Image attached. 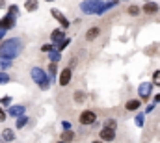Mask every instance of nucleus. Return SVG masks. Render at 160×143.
Here are the masks:
<instances>
[{
    "instance_id": "1",
    "label": "nucleus",
    "mask_w": 160,
    "mask_h": 143,
    "mask_svg": "<svg viewBox=\"0 0 160 143\" xmlns=\"http://www.w3.org/2000/svg\"><path fill=\"white\" fill-rule=\"evenodd\" d=\"M22 48H24V43L19 37H9V39H6V41L0 43V58L13 62L22 52Z\"/></svg>"
},
{
    "instance_id": "2",
    "label": "nucleus",
    "mask_w": 160,
    "mask_h": 143,
    "mask_svg": "<svg viewBox=\"0 0 160 143\" xmlns=\"http://www.w3.org/2000/svg\"><path fill=\"white\" fill-rule=\"evenodd\" d=\"M80 11L86 15H102L104 13V2L102 0H84L80 4Z\"/></svg>"
},
{
    "instance_id": "3",
    "label": "nucleus",
    "mask_w": 160,
    "mask_h": 143,
    "mask_svg": "<svg viewBox=\"0 0 160 143\" xmlns=\"http://www.w3.org/2000/svg\"><path fill=\"white\" fill-rule=\"evenodd\" d=\"M30 78H32V82H36V84L39 86L43 91L50 87V78H48L47 71L41 69V67H32V69H30Z\"/></svg>"
},
{
    "instance_id": "4",
    "label": "nucleus",
    "mask_w": 160,
    "mask_h": 143,
    "mask_svg": "<svg viewBox=\"0 0 160 143\" xmlns=\"http://www.w3.org/2000/svg\"><path fill=\"white\" fill-rule=\"evenodd\" d=\"M78 123L82 126H91V125H95V123H97V113H95L93 110H84V111H80Z\"/></svg>"
},
{
    "instance_id": "5",
    "label": "nucleus",
    "mask_w": 160,
    "mask_h": 143,
    "mask_svg": "<svg viewBox=\"0 0 160 143\" xmlns=\"http://www.w3.org/2000/svg\"><path fill=\"white\" fill-rule=\"evenodd\" d=\"M153 84L151 82H142L140 86H138V99L140 101H147L149 97H151V91H153Z\"/></svg>"
},
{
    "instance_id": "6",
    "label": "nucleus",
    "mask_w": 160,
    "mask_h": 143,
    "mask_svg": "<svg viewBox=\"0 0 160 143\" xmlns=\"http://www.w3.org/2000/svg\"><path fill=\"white\" fill-rule=\"evenodd\" d=\"M116 130H110V128H106V126H102L101 128V132H99V140L102 143H112L116 141Z\"/></svg>"
},
{
    "instance_id": "7",
    "label": "nucleus",
    "mask_w": 160,
    "mask_h": 143,
    "mask_svg": "<svg viewBox=\"0 0 160 143\" xmlns=\"http://www.w3.org/2000/svg\"><path fill=\"white\" fill-rule=\"evenodd\" d=\"M71 78H73V69L65 67L63 71H60V78H58V84H60L62 87H65V86H69V84H71Z\"/></svg>"
},
{
    "instance_id": "8",
    "label": "nucleus",
    "mask_w": 160,
    "mask_h": 143,
    "mask_svg": "<svg viewBox=\"0 0 160 143\" xmlns=\"http://www.w3.org/2000/svg\"><path fill=\"white\" fill-rule=\"evenodd\" d=\"M50 13H52V17L62 24V30H67V28H69V21L62 15V11H60V9H50Z\"/></svg>"
},
{
    "instance_id": "9",
    "label": "nucleus",
    "mask_w": 160,
    "mask_h": 143,
    "mask_svg": "<svg viewBox=\"0 0 160 143\" xmlns=\"http://www.w3.org/2000/svg\"><path fill=\"white\" fill-rule=\"evenodd\" d=\"M15 26V17L13 15H6V17H2L0 19V28H4V30H11Z\"/></svg>"
},
{
    "instance_id": "10",
    "label": "nucleus",
    "mask_w": 160,
    "mask_h": 143,
    "mask_svg": "<svg viewBox=\"0 0 160 143\" xmlns=\"http://www.w3.org/2000/svg\"><path fill=\"white\" fill-rule=\"evenodd\" d=\"M158 4H155V2H145L143 4V7H142V13H145V15H155V13H158Z\"/></svg>"
},
{
    "instance_id": "11",
    "label": "nucleus",
    "mask_w": 160,
    "mask_h": 143,
    "mask_svg": "<svg viewBox=\"0 0 160 143\" xmlns=\"http://www.w3.org/2000/svg\"><path fill=\"white\" fill-rule=\"evenodd\" d=\"M24 111H26V106L17 104V106H9V110H8V115L17 119V117H21V115H24Z\"/></svg>"
},
{
    "instance_id": "12",
    "label": "nucleus",
    "mask_w": 160,
    "mask_h": 143,
    "mask_svg": "<svg viewBox=\"0 0 160 143\" xmlns=\"http://www.w3.org/2000/svg\"><path fill=\"white\" fill-rule=\"evenodd\" d=\"M140 108H142V101L140 99H128L125 102V110L127 111H138Z\"/></svg>"
},
{
    "instance_id": "13",
    "label": "nucleus",
    "mask_w": 160,
    "mask_h": 143,
    "mask_svg": "<svg viewBox=\"0 0 160 143\" xmlns=\"http://www.w3.org/2000/svg\"><path fill=\"white\" fill-rule=\"evenodd\" d=\"M101 36V28L99 26H91V28H88V32H86V41H95L97 37Z\"/></svg>"
},
{
    "instance_id": "14",
    "label": "nucleus",
    "mask_w": 160,
    "mask_h": 143,
    "mask_svg": "<svg viewBox=\"0 0 160 143\" xmlns=\"http://www.w3.org/2000/svg\"><path fill=\"white\" fill-rule=\"evenodd\" d=\"M69 43H71V37H65V39H62V41H58V43H54V45H52V48H54V50H58V52H62L63 48H67V47H69Z\"/></svg>"
},
{
    "instance_id": "15",
    "label": "nucleus",
    "mask_w": 160,
    "mask_h": 143,
    "mask_svg": "<svg viewBox=\"0 0 160 143\" xmlns=\"http://www.w3.org/2000/svg\"><path fill=\"white\" fill-rule=\"evenodd\" d=\"M28 121H30V117H28L26 113H24V115H21V117H17V119H15V128H17V130L24 128V126L28 125Z\"/></svg>"
},
{
    "instance_id": "16",
    "label": "nucleus",
    "mask_w": 160,
    "mask_h": 143,
    "mask_svg": "<svg viewBox=\"0 0 160 143\" xmlns=\"http://www.w3.org/2000/svg\"><path fill=\"white\" fill-rule=\"evenodd\" d=\"M2 140H4V141H13V140H15V132H13V130H11V128H4V130H2Z\"/></svg>"
},
{
    "instance_id": "17",
    "label": "nucleus",
    "mask_w": 160,
    "mask_h": 143,
    "mask_svg": "<svg viewBox=\"0 0 160 143\" xmlns=\"http://www.w3.org/2000/svg\"><path fill=\"white\" fill-rule=\"evenodd\" d=\"M50 39H52V43H58V41L65 39V30H54L50 34Z\"/></svg>"
},
{
    "instance_id": "18",
    "label": "nucleus",
    "mask_w": 160,
    "mask_h": 143,
    "mask_svg": "<svg viewBox=\"0 0 160 143\" xmlns=\"http://www.w3.org/2000/svg\"><path fill=\"white\" fill-rule=\"evenodd\" d=\"M60 140H62V141H65V143H71L73 140H75V132H73V130H63Z\"/></svg>"
},
{
    "instance_id": "19",
    "label": "nucleus",
    "mask_w": 160,
    "mask_h": 143,
    "mask_svg": "<svg viewBox=\"0 0 160 143\" xmlns=\"http://www.w3.org/2000/svg\"><path fill=\"white\" fill-rule=\"evenodd\" d=\"M60 60H62V54L58 50H50L48 52V63H58Z\"/></svg>"
},
{
    "instance_id": "20",
    "label": "nucleus",
    "mask_w": 160,
    "mask_h": 143,
    "mask_svg": "<svg viewBox=\"0 0 160 143\" xmlns=\"http://www.w3.org/2000/svg\"><path fill=\"white\" fill-rule=\"evenodd\" d=\"M38 7H39V2L38 0H26L24 2V9L26 11H36Z\"/></svg>"
},
{
    "instance_id": "21",
    "label": "nucleus",
    "mask_w": 160,
    "mask_h": 143,
    "mask_svg": "<svg viewBox=\"0 0 160 143\" xmlns=\"http://www.w3.org/2000/svg\"><path fill=\"white\" fill-rule=\"evenodd\" d=\"M73 99H75L77 104H84V102H86V93H84V91H75Z\"/></svg>"
},
{
    "instance_id": "22",
    "label": "nucleus",
    "mask_w": 160,
    "mask_h": 143,
    "mask_svg": "<svg viewBox=\"0 0 160 143\" xmlns=\"http://www.w3.org/2000/svg\"><path fill=\"white\" fill-rule=\"evenodd\" d=\"M127 13H128L130 17H138V15L142 13V9H140V6H134V4H132V6H128Z\"/></svg>"
},
{
    "instance_id": "23",
    "label": "nucleus",
    "mask_w": 160,
    "mask_h": 143,
    "mask_svg": "<svg viewBox=\"0 0 160 143\" xmlns=\"http://www.w3.org/2000/svg\"><path fill=\"white\" fill-rule=\"evenodd\" d=\"M104 126L110 128V130H118V123H116V119H112V117L104 121Z\"/></svg>"
},
{
    "instance_id": "24",
    "label": "nucleus",
    "mask_w": 160,
    "mask_h": 143,
    "mask_svg": "<svg viewBox=\"0 0 160 143\" xmlns=\"http://www.w3.org/2000/svg\"><path fill=\"white\" fill-rule=\"evenodd\" d=\"M11 63H13V62H9V60H4V58H0V71H8V69L11 67Z\"/></svg>"
},
{
    "instance_id": "25",
    "label": "nucleus",
    "mask_w": 160,
    "mask_h": 143,
    "mask_svg": "<svg viewBox=\"0 0 160 143\" xmlns=\"http://www.w3.org/2000/svg\"><path fill=\"white\" fill-rule=\"evenodd\" d=\"M151 84H153V86H157V87H160V71H155V72H153Z\"/></svg>"
},
{
    "instance_id": "26",
    "label": "nucleus",
    "mask_w": 160,
    "mask_h": 143,
    "mask_svg": "<svg viewBox=\"0 0 160 143\" xmlns=\"http://www.w3.org/2000/svg\"><path fill=\"white\" fill-rule=\"evenodd\" d=\"M134 123H136L138 126H143V123H145V115H143V113H138V115L134 117Z\"/></svg>"
},
{
    "instance_id": "27",
    "label": "nucleus",
    "mask_w": 160,
    "mask_h": 143,
    "mask_svg": "<svg viewBox=\"0 0 160 143\" xmlns=\"http://www.w3.org/2000/svg\"><path fill=\"white\" fill-rule=\"evenodd\" d=\"M9 80H11V78H9V74H8V72L0 71V84H2V86H4V84H8Z\"/></svg>"
},
{
    "instance_id": "28",
    "label": "nucleus",
    "mask_w": 160,
    "mask_h": 143,
    "mask_svg": "<svg viewBox=\"0 0 160 143\" xmlns=\"http://www.w3.org/2000/svg\"><path fill=\"white\" fill-rule=\"evenodd\" d=\"M0 104H2V106H9V104H11V97H2V99H0Z\"/></svg>"
},
{
    "instance_id": "29",
    "label": "nucleus",
    "mask_w": 160,
    "mask_h": 143,
    "mask_svg": "<svg viewBox=\"0 0 160 143\" xmlns=\"http://www.w3.org/2000/svg\"><path fill=\"white\" fill-rule=\"evenodd\" d=\"M17 13H19V7H17V6H9V15H13V17H15Z\"/></svg>"
},
{
    "instance_id": "30",
    "label": "nucleus",
    "mask_w": 160,
    "mask_h": 143,
    "mask_svg": "<svg viewBox=\"0 0 160 143\" xmlns=\"http://www.w3.org/2000/svg\"><path fill=\"white\" fill-rule=\"evenodd\" d=\"M41 50H43V52H50V50H54V48H52V43H48V45H43V47H41Z\"/></svg>"
},
{
    "instance_id": "31",
    "label": "nucleus",
    "mask_w": 160,
    "mask_h": 143,
    "mask_svg": "<svg viewBox=\"0 0 160 143\" xmlns=\"http://www.w3.org/2000/svg\"><path fill=\"white\" fill-rule=\"evenodd\" d=\"M62 128L63 130H71V123L69 121H62Z\"/></svg>"
},
{
    "instance_id": "32",
    "label": "nucleus",
    "mask_w": 160,
    "mask_h": 143,
    "mask_svg": "<svg viewBox=\"0 0 160 143\" xmlns=\"http://www.w3.org/2000/svg\"><path fill=\"white\" fill-rule=\"evenodd\" d=\"M6 119H8V113H6V111H4V110L0 108V123H4Z\"/></svg>"
},
{
    "instance_id": "33",
    "label": "nucleus",
    "mask_w": 160,
    "mask_h": 143,
    "mask_svg": "<svg viewBox=\"0 0 160 143\" xmlns=\"http://www.w3.org/2000/svg\"><path fill=\"white\" fill-rule=\"evenodd\" d=\"M6 32H8V30H4V28H0V39H2V37L6 36Z\"/></svg>"
},
{
    "instance_id": "34",
    "label": "nucleus",
    "mask_w": 160,
    "mask_h": 143,
    "mask_svg": "<svg viewBox=\"0 0 160 143\" xmlns=\"http://www.w3.org/2000/svg\"><path fill=\"white\" fill-rule=\"evenodd\" d=\"M157 102H160V93L158 95H155V104H157Z\"/></svg>"
},
{
    "instance_id": "35",
    "label": "nucleus",
    "mask_w": 160,
    "mask_h": 143,
    "mask_svg": "<svg viewBox=\"0 0 160 143\" xmlns=\"http://www.w3.org/2000/svg\"><path fill=\"white\" fill-rule=\"evenodd\" d=\"M2 7H6V0H0V9Z\"/></svg>"
},
{
    "instance_id": "36",
    "label": "nucleus",
    "mask_w": 160,
    "mask_h": 143,
    "mask_svg": "<svg viewBox=\"0 0 160 143\" xmlns=\"http://www.w3.org/2000/svg\"><path fill=\"white\" fill-rule=\"evenodd\" d=\"M91 143H102V141H101V140H93Z\"/></svg>"
},
{
    "instance_id": "37",
    "label": "nucleus",
    "mask_w": 160,
    "mask_h": 143,
    "mask_svg": "<svg viewBox=\"0 0 160 143\" xmlns=\"http://www.w3.org/2000/svg\"><path fill=\"white\" fill-rule=\"evenodd\" d=\"M56 143H65V141H62V140H60V141H56Z\"/></svg>"
},
{
    "instance_id": "38",
    "label": "nucleus",
    "mask_w": 160,
    "mask_h": 143,
    "mask_svg": "<svg viewBox=\"0 0 160 143\" xmlns=\"http://www.w3.org/2000/svg\"><path fill=\"white\" fill-rule=\"evenodd\" d=\"M47 2H54V0H47Z\"/></svg>"
},
{
    "instance_id": "39",
    "label": "nucleus",
    "mask_w": 160,
    "mask_h": 143,
    "mask_svg": "<svg viewBox=\"0 0 160 143\" xmlns=\"http://www.w3.org/2000/svg\"><path fill=\"white\" fill-rule=\"evenodd\" d=\"M123 2H127V0H123Z\"/></svg>"
},
{
    "instance_id": "40",
    "label": "nucleus",
    "mask_w": 160,
    "mask_h": 143,
    "mask_svg": "<svg viewBox=\"0 0 160 143\" xmlns=\"http://www.w3.org/2000/svg\"><path fill=\"white\" fill-rule=\"evenodd\" d=\"M145 2H149V0H145Z\"/></svg>"
}]
</instances>
